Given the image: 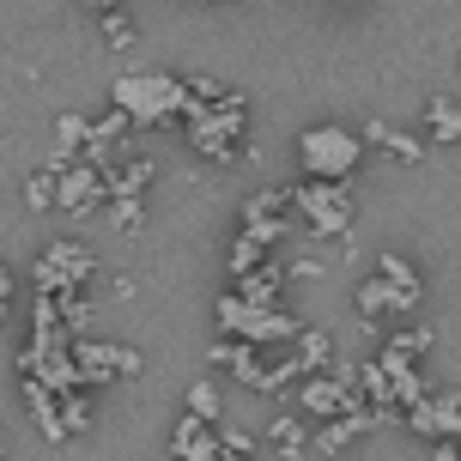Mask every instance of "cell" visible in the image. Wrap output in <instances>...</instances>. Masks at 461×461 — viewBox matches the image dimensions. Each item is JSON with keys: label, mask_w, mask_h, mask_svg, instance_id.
Segmentation results:
<instances>
[{"label": "cell", "mask_w": 461, "mask_h": 461, "mask_svg": "<svg viewBox=\"0 0 461 461\" xmlns=\"http://www.w3.org/2000/svg\"><path fill=\"white\" fill-rule=\"evenodd\" d=\"M285 207H298L303 230H316V237H352L358 225V194L352 183H292L285 188Z\"/></svg>", "instance_id": "cell-4"}, {"label": "cell", "mask_w": 461, "mask_h": 461, "mask_svg": "<svg viewBox=\"0 0 461 461\" xmlns=\"http://www.w3.org/2000/svg\"><path fill=\"white\" fill-rule=\"evenodd\" d=\"M104 207H110V225L122 230V237H134V230H146V201H140V194H110Z\"/></svg>", "instance_id": "cell-25"}, {"label": "cell", "mask_w": 461, "mask_h": 461, "mask_svg": "<svg viewBox=\"0 0 461 461\" xmlns=\"http://www.w3.org/2000/svg\"><path fill=\"white\" fill-rule=\"evenodd\" d=\"M110 110L128 115V128H176L183 122V79L176 73H122L110 86Z\"/></svg>", "instance_id": "cell-3"}, {"label": "cell", "mask_w": 461, "mask_h": 461, "mask_svg": "<svg viewBox=\"0 0 461 461\" xmlns=\"http://www.w3.org/2000/svg\"><path fill=\"white\" fill-rule=\"evenodd\" d=\"M285 358H292V370H298V383H303V376L334 365V334L316 328V322H298V334L285 340Z\"/></svg>", "instance_id": "cell-15"}, {"label": "cell", "mask_w": 461, "mask_h": 461, "mask_svg": "<svg viewBox=\"0 0 461 461\" xmlns=\"http://www.w3.org/2000/svg\"><path fill=\"white\" fill-rule=\"evenodd\" d=\"M122 6H128V0H86V13H97V19H104V13H122Z\"/></svg>", "instance_id": "cell-30"}, {"label": "cell", "mask_w": 461, "mask_h": 461, "mask_svg": "<svg viewBox=\"0 0 461 461\" xmlns=\"http://www.w3.org/2000/svg\"><path fill=\"white\" fill-rule=\"evenodd\" d=\"M261 261H274V249H261V243H249L243 230L230 237V249H225V267H230V279H243V274H255Z\"/></svg>", "instance_id": "cell-23"}, {"label": "cell", "mask_w": 461, "mask_h": 461, "mask_svg": "<svg viewBox=\"0 0 461 461\" xmlns=\"http://www.w3.org/2000/svg\"><path fill=\"white\" fill-rule=\"evenodd\" d=\"M425 128H431L438 146H456V140H461V115H456V97H449V92H438L431 104H425Z\"/></svg>", "instance_id": "cell-21"}, {"label": "cell", "mask_w": 461, "mask_h": 461, "mask_svg": "<svg viewBox=\"0 0 461 461\" xmlns=\"http://www.w3.org/2000/svg\"><path fill=\"white\" fill-rule=\"evenodd\" d=\"M146 370V358H140L134 346L122 340H73V376H79V389H115V383H128V376H140Z\"/></svg>", "instance_id": "cell-9"}, {"label": "cell", "mask_w": 461, "mask_h": 461, "mask_svg": "<svg viewBox=\"0 0 461 461\" xmlns=\"http://www.w3.org/2000/svg\"><path fill=\"white\" fill-rule=\"evenodd\" d=\"M183 413H194L201 425H225V401H219V383H207V376H201V383L188 389V407H183Z\"/></svg>", "instance_id": "cell-24"}, {"label": "cell", "mask_w": 461, "mask_h": 461, "mask_svg": "<svg viewBox=\"0 0 461 461\" xmlns=\"http://www.w3.org/2000/svg\"><path fill=\"white\" fill-rule=\"evenodd\" d=\"M394 425H407L413 438H431V443H456V431H461V401L449 389H443V394L431 389L425 401H413L407 413L394 419Z\"/></svg>", "instance_id": "cell-12"}, {"label": "cell", "mask_w": 461, "mask_h": 461, "mask_svg": "<svg viewBox=\"0 0 461 461\" xmlns=\"http://www.w3.org/2000/svg\"><path fill=\"white\" fill-rule=\"evenodd\" d=\"M97 176H104V194H140V201H146V188L158 183V158H146V152H134V146H128V152H122V158H110Z\"/></svg>", "instance_id": "cell-14"}, {"label": "cell", "mask_w": 461, "mask_h": 461, "mask_svg": "<svg viewBox=\"0 0 461 461\" xmlns=\"http://www.w3.org/2000/svg\"><path fill=\"white\" fill-rule=\"evenodd\" d=\"M0 456H6V449H0Z\"/></svg>", "instance_id": "cell-34"}, {"label": "cell", "mask_w": 461, "mask_h": 461, "mask_svg": "<svg viewBox=\"0 0 461 461\" xmlns=\"http://www.w3.org/2000/svg\"><path fill=\"white\" fill-rule=\"evenodd\" d=\"M104 43L110 49H134V19H128V13H104Z\"/></svg>", "instance_id": "cell-27"}, {"label": "cell", "mask_w": 461, "mask_h": 461, "mask_svg": "<svg viewBox=\"0 0 461 461\" xmlns=\"http://www.w3.org/2000/svg\"><path fill=\"white\" fill-rule=\"evenodd\" d=\"M97 274V255L79 243V237H55L43 243V255L31 261V292L37 298H73V292H86V279Z\"/></svg>", "instance_id": "cell-6"}, {"label": "cell", "mask_w": 461, "mask_h": 461, "mask_svg": "<svg viewBox=\"0 0 461 461\" xmlns=\"http://www.w3.org/2000/svg\"><path fill=\"white\" fill-rule=\"evenodd\" d=\"M183 140L201 152L207 164H237V152H243V140H249V97L230 86L212 110H183Z\"/></svg>", "instance_id": "cell-2"}, {"label": "cell", "mask_w": 461, "mask_h": 461, "mask_svg": "<svg viewBox=\"0 0 461 461\" xmlns=\"http://www.w3.org/2000/svg\"><path fill=\"white\" fill-rule=\"evenodd\" d=\"M298 158H303V176H310V183H352L365 146H358V134L340 128V122H316V128L298 134Z\"/></svg>", "instance_id": "cell-5"}, {"label": "cell", "mask_w": 461, "mask_h": 461, "mask_svg": "<svg viewBox=\"0 0 461 461\" xmlns=\"http://www.w3.org/2000/svg\"><path fill=\"white\" fill-rule=\"evenodd\" d=\"M365 431H383L370 407H358V413H346V419H322V425H310V449L316 456H340L346 443H358Z\"/></svg>", "instance_id": "cell-16"}, {"label": "cell", "mask_w": 461, "mask_h": 461, "mask_svg": "<svg viewBox=\"0 0 461 461\" xmlns=\"http://www.w3.org/2000/svg\"><path fill=\"white\" fill-rule=\"evenodd\" d=\"M285 225H292V212H285V188H255L243 212H237V230L261 243V249H279L285 243Z\"/></svg>", "instance_id": "cell-10"}, {"label": "cell", "mask_w": 461, "mask_h": 461, "mask_svg": "<svg viewBox=\"0 0 461 461\" xmlns=\"http://www.w3.org/2000/svg\"><path fill=\"white\" fill-rule=\"evenodd\" d=\"M352 310H358L365 328L376 322V316H413V310H425V274H419L407 255L376 249V267H370V279H358Z\"/></svg>", "instance_id": "cell-1"}, {"label": "cell", "mask_w": 461, "mask_h": 461, "mask_svg": "<svg viewBox=\"0 0 461 461\" xmlns=\"http://www.w3.org/2000/svg\"><path fill=\"white\" fill-rule=\"evenodd\" d=\"M104 176H97L92 164H68L61 176H55V212H68V219H92V212H104Z\"/></svg>", "instance_id": "cell-13"}, {"label": "cell", "mask_w": 461, "mask_h": 461, "mask_svg": "<svg viewBox=\"0 0 461 461\" xmlns=\"http://www.w3.org/2000/svg\"><path fill=\"white\" fill-rule=\"evenodd\" d=\"M170 461H219L212 425H201L194 413H183V419H176V431H170Z\"/></svg>", "instance_id": "cell-19"}, {"label": "cell", "mask_w": 461, "mask_h": 461, "mask_svg": "<svg viewBox=\"0 0 461 461\" xmlns=\"http://www.w3.org/2000/svg\"><path fill=\"white\" fill-rule=\"evenodd\" d=\"M24 207L55 212V170H31V176H24Z\"/></svg>", "instance_id": "cell-26"}, {"label": "cell", "mask_w": 461, "mask_h": 461, "mask_svg": "<svg viewBox=\"0 0 461 461\" xmlns=\"http://www.w3.org/2000/svg\"><path fill=\"white\" fill-rule=\"evenodd\" d=\"M219 461H255V456H225V449H219Z\"/></svg>", "instance_id": "cell-32"}, {"label": "cell", "mask_w": 461, "mask_h": 461, "mask_svg": "<svg viewBox=\"0 0 461 461\" xmlns=\"http://www.w3.org/2000/svg\"><path fill=\"white\" fill-rule=\"evenodd\" d=\"M358 146H376V152H389L394 164H425V140L407 134V128H394L389 115H370L365 134H358Z\"/></svg>", "instance_id": "cell-17"}, {"label": "cell", "mask_w": 461, "mask_h": 461, "mask_svg": "<svg viewBox=\"0 0 461 461\" xmlns=\"http://www.w3.org/2000/svg\"><path fill=\"white\" fill-rule=\"evenodd\" d=\"M431 461H461V456H456V443H438V449H431Z\"/></svg>", "instance_id": "cell-31"}, {"label": "cell", "mask_w": 461, "mask_h": 461, "mask_svg": "<svg viewBox=\"0 0 461 461\" xmlns=\"http://www.w3.org/2000/svg\"><path fill=\"white\" fill-rule=\"evenodd\" d=\"M201 6H212V0H201Z\"/></svg>", "instance_id": "cell-33"}, {"label": "cell", "mask_w": 461, "mask_h": 461, "mask_svg": "<svg viewBox=\"0 0 461 461\" xmlns=\"http://www.w3.org/2000/svg\"><path fill=\"white\" fill-rule=\"evenodd\" d=\"M13 285H19V279H13V267H6V261H0V322H6V316H13Z\"/></svg>", "instance_id": "cell-29"}, {"label": "cell", "mask_w": 461, "mask_h": 461, "mask_svg": "<svg viewBox=\"0 0 461 461\" xmlns=\"http://www.w3.org/2000/svg\"><path fill=\"white\" fill-rule=\"evenodd\" d=\"M267 443L279 449V461L310 456V419H303V413H274V419H267Z\"/></svg>", "instance_id": "cell-20"}, {"label": "cell", "mask_w": 461, "mask_h": 461, "mask_svg": "<svg viewBox=\"0 0 461 461\" xmlns=\"http://www.w3.org/2000/svg\"><path fill=\"white\" fill-rule=\"evenodd\" d=\"M225 292H230V298H243V303H255V310H279V292H285V261H261L255 274L230 279Z\"/></svg>", "instance_id": "cell-18"}, {"label": "cell", "mask_w": 461, "mask_h": 461, "mask_svg": "<svg viewBox=\"0 0 461 461\" xmlns=\"http://www.w3.org/2000/svg\"><path fill=\"white\" fill-rule=\"evenodd\" d=\"M358 407H365V401L352 389V358H334L328 370H316V376L298 383V407H292V413H303L310 425H322V419H346V413H358Z\"/></svg>", "instance_id": "cell-8"}, {"label": "cell", "mask_w": 461, "mask_h": 461, "mask_svg": "<svg viewBox=\"0 0 461 461\" xmlns=\"http://www.w3.org/2000/svg\"><path fill=\"white\" fill-rule=\"evenodd\" d=\"M212 322H219V334H225V340H243V346H285L292 334H298V322H292L285 310H255V303L230 298V292H219Z\"/></svg>", "instance_id": "cell-7"}, {"label": "cell", "mask_w": 461, "mask_h": 461, "mask_svg": "<svg viewBox=\"0 0 461 461\" xmlns=\"http://www.w3.org/2000/svg\"><path fill=\"white\" fill-rule=\"evenodd\" d=\"M212 438H219L225 456H255V438L243 431V425H212Z\"/></svg>", "instance_id": "cell-28"}, {"label": "cell", "mask_w": 461, "mask_h": 461, "mask_svg": "<svg viewBox=\"0 0 461 461\" xmlns=\"http://www.w3.org/2000/svg\"><path fill=\"white\" fill-rule=\"evenodd\" d=\"M134 146V128H128V115L122 110H97L86 115V140H79V164H92V170H104L110 158H122Z\"/></svg>", "instance_id": "cell-11"}, {"label": "cell", "mask_w": 461, "mask_h": 461, "mask_svg": "<svg viewBox=\"0 0 461 461\" xmlns=\"http://www.w3.org/2000/svg\"><path fill=\"white\" fill-rule=\"evenodd\" d=\"M19 394H24V413L37 419V431L49 438V425H55V407H61V394L49 389V383H19Z\"/></svg>", "instance_id": "cell-22"}]
</instances>
